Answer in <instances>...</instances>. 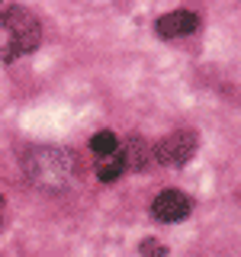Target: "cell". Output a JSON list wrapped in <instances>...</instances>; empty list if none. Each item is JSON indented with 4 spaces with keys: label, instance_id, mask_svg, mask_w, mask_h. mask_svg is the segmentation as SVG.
<instances>
[{
    "label": "cell",
    "instance_id": "cell-1",
    "mask_svg": "<svg viewBox=\"0 0 241 257\" xmlns=\"http://www.w3.org/2000/svg\"><path fill=\"white\" fill-rule=\"evenodd\" d=\"M42 42V23L26 7H7L0 13V61H16Z\"/></svg>",
    "mask_w": 241,
    "mask_h": 257
},
{
    "label": "cell",
    "instance_id": "cell-2",
    "mask_svg": "<svg viewBox=\"0 0 241 257\" xmlns=\"http://www.w3.org/2000/svg\"><path fill=\"white\" fill-rule=\"evenodd\" d=\"M26 174L42 190H61L74 180L77 164L64 148H36L26 155Z\"/></svg>",
    "mask_w": 241,
    "mask_h": 257
},
{
    "label": "cell",
    "instance_id": "cell-3",
    "mask_svg": "<svg viewBox=\"0 0 241 257\" xmlns=\"http://www.w3.org/2000/svg\"><path fill=\"white\" fill-rule=\"evenodd\" d=\"M196 145H199V139H196L193 128H177V132L164 135V139L155 145L151 155H155V161L164 164V167H183L193 155H196Z\"/></svg>",
    "mask_w": 241,
    "mask_h": 257
},
{
    "label": "cell",
    "instance_id": "cell-4",
    "mask_svg": "<svg viewBox=\"0 0 241 257\" xmlns=\"http://www.w3.org/2000/svg\"><path fill=\"white\" fill-rule=\"evenodd\" d=\"M190 196L187 193H180V190H161L158 196H155V203H151V215H155L158 222H167V225H174V222H183L190 215Z\"/></svg>",
    "mask_w": 241,
    "mask_h": 257
},
{
    "label": "cell",
    "instance_id": "cell-5",
    "mask_svg": "<svg viewBox=\"0 0 241 257\" xmlns=\"http://www.w3.org/2000/svg\"><path fill=\"white\" fill-rule=\"evenodd\" d=\"M199 26V16L193 10H174V13H164L158 16L155 29L161 39H180V36H190V32H196Z\"/></svg>",
    "mask_w": 241,
    "mask_h": 257
},
{
    "label": "cell",
    "instance_id": "cell-6",
    "mask_svg": "<svg viewBox=\"0 0 241 257\" xmlns=\"http://www.w3.org/2000/svg\"><path fill=\"white\" fill-rule=\"evenodd\" d=\"M119 151H123L126 171H145L151 161V145H145L142 139H126V145L119 142Z\"/></svg>",
    "mask_w": 241,
    "mask_h": 257
},
{
    "label": "cell",
    "instance_id": "cell-7",
    "mask_svg": "<svg viewBox=\"0 0 241 257\" xmlns=\"http://www.w3.org/2000/svg\"><path fill=\"white\" fill-rule=\"evenodd\" d=\"M123 171H126L123 151H112V155H106V158H96V177H100L103 183H112Z\"/></svg>",
    "mask_w": 241,
    "mask_h": 257
},
{
    "label": "cell",
    "instance_id": "cell-8",
    "mask_svg": "<svg viewBox=\"0 0 241 257\" xmlns=\"http://www.w3.org/2000/svg\"><path fill=\"white\" fill-rule=\"evenodd\" d=\"M90 151L96 158H106V155H112V151H119V139L112 132H96L90 139Z\"/></svg>",
    "mask_w": 241,
    "mask_h": 257
},
{
    "label": "cell",
    "instance_id": "cell-9",
    "mask_svg": "<svg viewBox=\"0 0 241 257\" xmlns=\"http://www.w3.org/2000/svg\"><path fill=\"white\" fill-rule=\"evenodd\" d=\"M139 254H142V257H167V247L161 244V241H155V238H148V241H142Z\"/></svg>",
    "mask_w": 241,
    "mask_h": 257
},
{
    "label": "cell",
    "instance_id": "cell-10",
    "mask_svg": "<svg viewBox=\"0 0 241 257\" xmlns=\"http://www.w3.org/2000/svg\"><path fill=\"white\" fill-rule=\"evenodd\" d=\"M0 225H4V196H0Z\"/></svg>",
    "mask_w": 241,
    "mask_h": 257
}]
</instances>
